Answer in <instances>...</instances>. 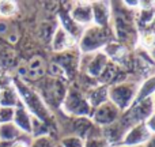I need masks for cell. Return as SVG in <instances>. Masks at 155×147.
<instances>
[{"label": "cell", "mask_w": 155, "mask_h": 147, "mask_svg": "<svg viewBox=\"0 0 155 147\" xmlns=\"http://www.w3.org/2000/svg\"><path fill=\"white\" fill-rule=\"evenodd\" d=\"M154 32L151 29H146L144 32L140 34V38H139V42L142 44V46L144 48V51H151L154 46Z\"/></svg>", "instance_id": "obj_22"}, {"label": "cell", "mask_w": 155, "mask_h": 147, "mask_svg": "<svg viewBox=\"0 0 155 147\" xmlns=\"http://www.w3.org/2000/svg\"><path fill=\"white\" fill-rule=\"evenodd\" d=\"M12 82H14V87H15L16 93H18L19 101L25 106V109L33 117L49 124V120L52 119V112L44 104V101L38 95L35 89L31 87L27 82L21 80L19 78H12Z\"/></svg>", "instance_id": "obj_1"}, {"label": "cell", "mask_w": 155, "mask_h": 147, "mask_svg": "<svg viewBox=\"0 0 155 147\" xmlns=\"http://www.w3.org/2000/svg\"><path fill=\"white\" fill-rule=\"evenodd\" d=\"M60 147H86L84 139L78 135H65L60 139Z\"/></svg>", "instance_id": "obj_21"}, {"label": "cell", "mask_w": 155, "mask_h": 147, "mask_svg": "<svg viewBox=\"0 0 155 147\" xmlns=\"http://www.w3.org/2000/svg\"><path fill=\"white\" fill-rule=\"evenodd\" d=\"M51 45H52V51L56 52L57 55H60L74 49L78 45V41L68 32H65L60 25H57V27L54 29L53 34H52Z\"/></svg>", "instance_id": "obj_9"}, {"label": "cell", "mask_w": 155, "mask_h": 147, "mask_svg": "<svg viewBox=\"0 0 155 147\" xmlns=\"http://www.w3.org/2000/svg\"><path fill=\"white\" fill-rule=\"evenodd\" d=\"M107 90H109V86L97 85V86H94V87H91L87 93H84V95H86V98H87L88 104H90L91 109H95V108H98L99 105H102V104L109 101Z\"/></svg>", "instance_id": "obj_13"}, {"label": "cell", "mask_w": 155, "mask_h": 147, "mask_svg": "<svg viewBox=\"0 0 155 147\" xmlns=\"http://www.w3.org/2000/svg\"><path fill=\"white\" fill-rule=\"evenodd\" d=\"M154 116L155 115H151L150 117L147 119V120L144 121V124H146V127L148 128V131L150 132H153V134H155V125H154Z\"/></svg>", "instance_id": "obj_26"}, {"label": "cell", "mask_w": 155, "mask_h": 147, "mask_svg": "<svg viewBox=\"0 0 155 147\" xmlns=\"http://www.w3.org/2000/svg\"><path fill=\"white\" fill-rule=\"evenodd\" d=\"M154 90H155V78H154V75H150L142 83H139L134 104H137V102L144 101V99L150 98V97H154Z\"/></svg>", "instance_id": "obj_14"}, {"label": "cell", "mask_w": 155, "mask_h": 147, "mask_svg": "<svg viewBox=\"0 0 155 147\" xmlns=\"http://www.w3.org/2000/svg\"><path fill=\"white\" fill-rule=\"evenodd\" d=\"M70 18L79 25L80 27H87L93 25V10H91L90 2H78L72 5V8L68 12Z\"/></svg>", "instance_id": "obj_10"}, {"label": "cell", "mask_w": 155, "mask_h": 147, "mask_svg": "<svg viewBox=\"0 0 155 147\" xmlns=\"http://www.w3.org/2000/svg\"><path fill=\"white\" fill-rule=\"evenodd\" d=\"M110 42V30L109 27H101L97 25H90L84 27L80 38L78 40L79 53L91 55L101 52Z\"/></svg>", "instance_id": "obj_2"}, {"label": "cell", "mask_w": 155, "mask_h": 147, "mask_svg": "<svg viewBox=\"0 0 155 147\" xmlns=\"http://www.w3.org/2000/svg\"><path fill=\"white\" fill-rule=\"evenodd\" d=\"M67 86H65L64 80L56 79L52 76H44L40 79V85L37 87V93L44 101V104L48 106V109H60L61 102L64 99L65 91H67Z\"/></svg>", "instance_id": "obj_3"}, {"label": "cell", "mask_w": 155, "mask_h": 147, "mask_svg": "<svg viewBox=\"0 0 155 147\" xmlns=\"http://www.w3.org/2000/svg\"><path fill=\"white\" fill-rule=\"evenodd\" d=\"M120 116H121L120 110H118L110 101H107V102H105V104L99 105V106L95 108V109H93L90 119H91V123H93L94 125L106 128V127H110L114 123H117Z\"/></svg>", "instance_id": "obj_7"}, {"label": "cell", "mask_w": 155, "mask_h": 147, "mask_svg": "<svg viewBox=\"0 0 155 147\" xmlns=\"http://www.w3.org/2000/svg\"><path fill=\"white\" fill-rule=\"evenodd\" d=\"M154 136L153 132L148 131L144 123H139L136 125L128 128L121 139L118 140L117 145L114 146H123V147H140L144 143H147L151 138Z\"/></svg>", "instance_id": "obj_6"}, {"label": "cell", "mask_w": 155, "mask_h": 147, "mask_svg": "<svg viewBox=\"0 0 155 147\" xmlns=\"http://www.w3.org/2000/svg\"><path fill=\"white\" fill-rule=\"evenodd\" d=\"M21 104L19 101L18 93H16L15 87L10 86L7 89L0 90V106H10V108H16Z\"/></svg>", "instance_id": "obj_16"}, {"label": "cell", "mask_w": 155, "mask_h": 147, "mask_svg": "<svg viewBox=\"0 0 155 147\" xmlns=\"http://www.w3.org/2000/svg\"><path fill=\"white\" fill-rule=\"evenodd\" d=\"M106 57L109 59V62H113L116 64H118L117 62H120L123 57H125L127 55V48L123 45V44H118V42H112L110 41L104 49H102Z\"/></svg>", "instance_id": "obj_15"}, {"label": "cell", "mask_w": 155, "mask_h": 147, "mask_svg": "<svg viewBox=\"0 0 155 147\" xmlns=\"http://www.w3.org/2000/svg\"><path fill=\"white\" fill-rule=\"evenodd\" d=\"M12 123L18 127V129L25 135H31L33 127V116L25 109L22 104H19L15 108V115H14Z\"/></svg>", "instance_id": "obj_12"}, {"label": "cell", "mask_w": 155, "mask_h": 147, "mask_svg": "<svg viewBox=\"0 0 155 147\" xmlns=\"http://www.w3.org/2000/svg\"><path fill=\"white\" fill-rule=\"evenodd\" d=\"M18 11V4L11 0H0V18L7 19L14 16Z\"/></svg>", "instance_id": "obj_18"}, {"label": "cell", "mask_w": 155, "mask_h": 147, "mask_svg": "<svg viewBox=\"0 0 155 147\" xmlns=\"http://www.w3.org/2000/svg\"><path fill=\"white\" fill-rule=\"evenodd\" d=\"M56 147H60V146H59V145H57V146H56Z\"/></svg>", "instance_id": "obj_27"}, {"label": "cell", "mask_w": 155, "mask_h": 147, "mask_svg": "<svg viewBox=\"0 0 155 147\" xmlns=\"http://www.w3.org/2000/svg\"><path fill=\"white\" fill-rule=\"evenodd\" d=\"M30 142H31V136H30V135L22 134V136L19 138V139L14 140L10 147H29Z\"/></svg>", "instance_id": "obj_24"}, {"label": "cell", "mask_w": 155, "mask_h": 147, "mask_svg": "<svg viewBox=\"0 0 155 147\" xmlns=\"http://www.w3.org/2000/svg\"><path fill=\"white\" fill-rule=\"evenodd\" d=\"M57 142L51 134L49 135H44V136H38V138H31L29 147H56Z\"/></svg>", "instance_id": "obj_20"}, {"label": "cell", "mask_w": 155, "mask_h": 147, "mask_svg": "<svg viewBox=\"0 0 155 147\" xmlns=\"http://www.w3.org/2000/svg\"><path fill=\"white\" fill-rule=\"evenodd\" d=\"M91 10H93V25L107 29L112 22V5L106 2H93Z\"/></svg>", "instance_id": "obj_11"}, {"label": "cell", "mask_w": 155, "mask_h": 147, "mask_svg": "<svg viewBox=\"0 0 155 147\" xmlns=\"http://www.w3.org/2000/svg\"><path fill=\"white\" fill-rule=\"evenodd\" d=\"M88 57V60H79V67L82 65L83 71L87 74V76L94 78V79H98L102 75V72L105 71L107 63H109V59L106 57V55L104 52H95V53L91 55H86Z\"/></svg>", "instance_id": "obj_8"}, {"label": "cell", "mask_w": 155, "mask_h": 147, "mask_svg": "<svg viewBox=\"0 0 155 147\" xmlns=\"http://www.w3.org/2000/svg\"><path fill=\"white\" fill-rule=\"evenodd\" d=\"M14 115H15V108L0 106V124L12 123Z\"/></svg>", "instance_id": "obj_23"}, {"label": "cell", "mask_w": 155, "mask_h": 147, "mask_svg": "<svg viewBox=\"0 0 155 147\" xmlns=\"http://www.w3.org/2000/svg\"><path fill=\"white\" fill-rule=\"evenodd\" d=\"M137 82H132V80H123L120 83L109 86V101L120 110L121 113L125 112L128 108L132 106L134 104L135 95L137 91Z\"/></svg>", "instance_id": "obj_5"}, {"label": "cell", "mask_w": 155, "mask_h": 147, "mask_svg": "<svg viewBox=\"0 0 155 147\" xmlns=\"http://www.w3.org/2000/svg\"><path fill=\"white\" fill-rule=\"evenodd\" d=\"M49 134H51L49 124L33 117V127H31V135H30V136L38 138V136H44V135H49Z\"/></svg>", "instance_id": "obj_19"}, {"label": "cell", "mask_w": 155, "mask_h": 147, "mask_svg": "<svg viewBox=\"0 0 155 147\" xmlns=\"http://www.w3.org/2000/svg\"><path fill=\"white\" fill-rule=\"evenodd\" d=\"M11 32L10 23L7 22V19L0 18V37H7V34Z\"/></svg>", "instance_id": "obj_25"}, {"label": "cell", "mask_w": 155, "mask_h": 147, "mask_svg": "<svg viewBox=\"0 0 155 147\" xmlns=\"http://www.w3.org/2000/svg\"><path fill=\"white\" fill-rule=\"evenodd\" d=\"M22 136V132L14 123L0 124V142L12 143L14 140L19 139Z\"/></svg>", "instance_id": "obj_17"}, {"label": "cell", "mask_w": 155, "mask_h": 147, "mask_svg": "<svg viewBox=\"0 0 155 147\" xmlns=\"http://www.w3.org/2000/svg\"><path fill=\"white\" fill-rule=\"evenodd\" d=\"M60 110L65 116L75 119H87L90 117L91 112H93L84 93L79 91L75 87L67 89L64 99H63L61 106H60Z\"/></svg>", "instance_id": "obj_4"}]
</instances>
